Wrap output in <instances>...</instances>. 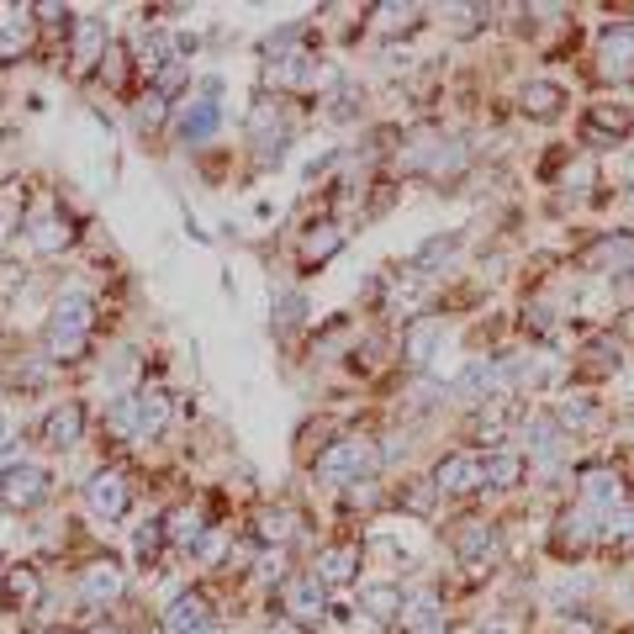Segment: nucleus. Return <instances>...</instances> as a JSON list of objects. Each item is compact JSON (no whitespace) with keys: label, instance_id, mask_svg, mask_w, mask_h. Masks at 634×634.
<instances>
[{"label":"nucleus","instance_id":"e433bc0d","mask_svg":"<svg viewBox=\"0 0 634 634\" xmlns=\"http://www.w3.org/2000/svg\"><path fill=\"white\" fill-rule=\"evenodd\" d=\"M581 360L592 365V370H619V365H624V349H619L613 338H587Z\"/></svg>","mask_w":634,"mask_h":634},{"label":"nucleus","instance_id":"6ab92c4d","mask_svg":"<svg viewBox=\"0 0 634 634\" xmlns=\"http://www.w3.org/2000/svg\"><path fill=\"white\" fill-rule=\"evenodd\" d=\"M518 439H523V450L534 454V460H555V454H561V445H566L561 423L550 418V413H534V418H523Z\"/></svg>","mask_w":634,"mask_h":634},{"label":"nucleus","instance_id":"72a5a7b5","mask_svg":"<svg viewBox=\"0 0 634 634\" xmlns=\"http://www.w3.org/2000/svg\"><path fill=\"white\" fill-rule=\"evenodd\" d=\"M423 297H428V286H423L418 275H402V280H392V291H387V312H402V318H407V312H418L423 307Z\"/></svg>","mask_w":634,"mask_h":634},{"label":"nucleus","instance_id":"bb28decb","mask_svg":"<svg viewBox=\"0 0 634 634\" xmlns=\"http://www.w3.org/2000/svg\"><path fill=\"white\" fill-rule=\"evenodd\" d=\"M164 529H170V544H181V550H201V544H207V518H201V508L164 514Z\"/></svg>","mask_w":634,"mask_h":634},{"label":"nucleus","instance_id":"9b49d317","mask_svg":"<svg viewBox=\"0 0 634 634\" xmlns=\"http://www.w3.org/2000/svg\"><path fill=\"white\" fill-rule=\"evenodd\" d=\"M85 503H91V514L101 518H122L132 508V486L122 471H95L91 482H85Z\"/></svg>","mask_w":634,"mask_h":634},{"label":"nucleus","instance_id":"de8ad7c7","mask_svg":"<svg viewBox=\"0 0 634 634\" xmlns=\"http://www.w3.org/2000/svg\"><path fill=\"white\" fill-rule=\"evenodd\" d=\"M0 576H5V572H0Z\"/></svg>","mask_w":634,"mask_h":634},{"label":"nucleus","instance_id":"37998d69","mask_svg":"<svg viewBox=\"0 0 634 634\" xmlns=\"http://www.w3.org/2000/svg\"><path fill=\"white\" fill-rule=\"evenodd\" d=\"M0 465H5V471L16 465V423L11 418H0Z\"/></svg>","mask_w":634,"mask_h":634},{"label":"nucleus","instance_id":"aec40b11","mask_svg":"<svg viewBox=\"0 0 634 634\" xmlns=\"http://www.w3.org/2000/svg\"><path fill=\"white\" fill-rule=\"evenodd\" d=\"M0 598H5L11 613L16 608H37L43 603V572L37 566H11V572L0 576Z\"/></svg>","mask_w":634,"mask_h":634},{"label":"nucleus","instance_id":"c756f323","mask_svg":"<svg viewBox=\"0 0 634 634\" xmlns=\"http://www.w3.org/2000/svg\"><path fill=\"white\" fill-rule=\"evenodd\" d=\"M492 544H497L492 523H460V529H454V555H460L465 566L486 561V555H492Z\"/></svg>","mask_w":634,"mask_h":634},{"label":"nucleus","instance_id":"f704fd0d","mask_svg":"<svg viewBox=\"0 0 634 634\" xmlns=\"http://www.w3.org/2000/svg\"><path fill=\"white\" fill-rule=\"evenodd\" d=\"M291 523H297V518L286 514V508H260V518H254V540L260 544L291 540Z\"/></svg>","mask_w":634,"mask_h":634},{"label":"nucleus","instance_id":"4468645a","mask_svg":"<svg viewBox=\"0 0 634 634\" xmlns=\"http://www.w3.org/2000/svg\"><path fill=\"white\" fill-rule=\"evenodd\" d=\"M355 572H360V544H323V550H318L312 576H318L323 587H349Z\"/></svg>","mask_w":634,"mask_h":634},{"label":"nucleus","instance_id":"58836bf2","mask_svg":"<svg viewBox=\"0 0 634 634\" xmlns=\"http://www.w3.org/2000/svg\"><path fill=\"white\" fill-rule=\"evenodd\" d=\"M32 243H37L43 254H54V249H64V243H69V228H64L59 217H43V222H37V233H32Z\"/></svg>","mask_w":634,"mask_h":634},{"label":"nucleus","instance_id":"49530a36","mask_svg":"<svg viewBox=\"0 0 634 634\" xmlns=\"http://www.w3.org/2000/svg\"><path fill=\"white\" fill-rule=\"evenodd\" d=\"M91 634H112V630H91Z\"/></svg>","mask_w":634,"mask_h":634},{"label":"nucleus","instance_id":"f3484780","mask_svg":"<svg viewBox=\"0 0 634 634\" xmlns=\"http://www.w3.org/2000/svg\"><path fill=\"white\" fill-rule=\"evenodd\" d=\"M265 80L275 91H307V85H318V59L312 54H275Z\"/></svg>","mask_w":634,"mask_h":634},{"label":"nucleus","instance_id":"f8f14e48","mask_svg":"<svg viewBox=\"0 0 634 634\" xmlns=\"http://www.w3.org/2000/svg\"><path fill=\"white\" fill-rule=\"evenodd\" d=\"M211 624V598L201 587H185L175 603L164 608V634H207Z\"/></svg>","mask_w":634,"mask_h":634},{"label":"nucleus","instance_id":"a19ab883","mask_svg":"<svg viewBox=\"0 0 634 634\" xmlns=\"http://www.w3.org/2000/svg\"><path fill=\"white\" fill-rule=\"evenodd\" d=\"M164 106H170V95L149 85V95L138 101V112H132V117H138V127H159V122H164Z\"/></svg>","mask_w":634,"mask_h":634},{"label":"nucleus","instance_id":"2f4dec72","mask_svg":"<svg viewBox=\"0 0 634 634\" xmlns=\"http://www.w3.org/2000/svg\"><path fill=\"white\" fill-rule=\"evenodd\" d=\"M598 544L603 550H613V555H630L634 550V514H603V523H598Z\"/></svg>","mask_w":634,"mask_h":634},{"label":"nucleus","instance_id":"cd10ccee","mask_svg":"<svg viewBox=\"0 0 634 634\" xmlns=\"http://www.w3.org/2000/svg\"><path fill=\"white\" fill-rule=\"evenodd\" d=\"M27 37H32V11L5 5V11H0V59H16V54L27 48Z\"/></svg>","mask_w":634,"mask_h":634},{"label":"nucleus","instance_id":"7c9ffc66","mask_svg":"<svg viewBox=\"0 0 634 634\" xmlns=\"http://www.w3.org/2000/svg\"><path fill=\"white\" fill-rule=\"evenodd\" d=\"M164 544H170V529H164V518H143L138 529H132V555L153 566L159 555H164Z\"/></svg>","mask_w":634,"mask_h":634},{"label":"nucleus","instance_id":"0eeeda50","mask_svg":"<svg viewBox=\"0 0 634 634\" xmlns=\"http://www.w3.org/2000/svg\"><path fill=\"white\" fill-rule=\"evenodd\" d=\"M503 360H471L460 376L450 381V396L454 402H465V407H482L486 396H503Z\"/></svg>","mask_w":634,"mask_h":634},{"label":"nucleus","instance_id":"ddd939ff","mask_svg":"<svg viewBox=\"0 0 634 634\" xmlns=\"http://www.w3.org/2000/svg\"><path fill=\"white\" fill-rule=\"evenodd\" d=\"M85 439V402H59V407H48V418H43V445L48 450H74Z\"/></svg>","mask_w":634,"mask_h":634},{"label":"nucleus","instance_id":"c9c22d12","mask_svg":"<svg viewBox=\"0 0 634 634\" xmlns=\"http://www.w3.org/2000/svg\"><path fill=\"white\" fill-rule=\"evenodd\" d=\"M370 16H376V27L381 32H407V27H418V5H376V11H370Z\"/></svg>","mask_w":634,"mask_h":634},{"label":"nucleus","instance_id":"a211bd4d","mask_svg":"<svg viewBox=\"0 0 634 634\" xmlns=\"http://www.w3.org/2000/svg\"><path fill=\"white\" fill-rule=\"evenodd\" d=\"M106 54H112V43H106V22H95V16L74 22V74H91L95 64H106Z\"/></svg>","mask_w":634,"mask_h":634},{"label":"nucleus","instance_id":"4c0bfd02","mask_svg":"<svg viewBox=\"0 0 634 634\" xmlns=\"http://www.w3.org/2000/svg\"><path fill=\"white\" fill-rule=\"evenodd\" d=\"M434 497H439L434 476H428V482H407V492H402V508H407V514H428V508H434Z\"/></svg>","mask_w":634,"mask_h":634},{"label":"nucleus","instance_id":"7ed1b4c3","mask_svg":"<svg viewBox=\"0 0 634 634\" xmlns=\"http://www.w3.org/2000/svg\"><path fill=\"white\" fill-rule=\"evenodd\" d=\"M376 465V445L365 439V434H344V439H333L328 450L318 454V482H360L365 471Z\"/></svg>","mask_w":634,"mask_h":634},{"label":"nucleus","instance_id":"79ce46f5","mask_svg":"<svg viewBox=\"0 0 634 634\" xmlns=\"http://www.w3.org/2000/svg\"><path fill=\"white\" fill-rule=\"evenodd\" d=\"M302 312H307V302L297 297V291L275 297V323H280V328H297V323H302Z\"/></svg>","mask_w":634,"mask_h":634},{"label":"nucleus","instance_id":"ea45409f","mask_svg":"<svg viewBox=\"0 0 634 634\" xmlns=\"http://www.w3.org/2000/svg\"><path fill=\"white\" fill-rule=\"evenodd\" d=\"M454 249H460V233H445V239H428L418 249V254H413V265H439V260H450Z\"/></svg>","mask_w":634,"mask_h":634},{"label":"nucleus","instance_id":"c03bdc74","mask_svg":"<svg viewBox=\"0 0 634 634\" xmlns=\"http://www.w3.org/2000/svg\"><path fill=\"white\" fill-rule=\"evenodd\" d=\"M486 634H514V630H503V624H492V630H486Z\"/></svg>","mask_w":634,"mask_h":634},{"label":"nucleus","instance_id":"2eb2a0df","mask_svg":"<svg viewBox=\"0 0 634 634\" xmlns=\"http://www.w3.org/2000/svg\"><path fill=\"white\" fill-rule=\"evenodd\" d=\"M598 64H603V74L634 69V27L630 22H608V27L598 32Z\"/></svg>","mask_w":634,"mask_h":634},{"label":"nucleus","instance_id":"c85d7f7f","mask_svg":"<svg viewBox=\"0 0 634 634\" xmlns=\"http://www.w3.org/2000/svg\"><path fill=\"white\" fill-rule=\"evenodd\" d=\"M518 101H523V112H529V117L550 122V117H555V112H561V106H566V91H561L555 80H529Z\"/></svg>","mask_w":634,"mask_h":634},{"label":"nucleus","instance_id":"f257e3e1","mask_svg":"<svg viewBox=\"0 0 634 634\" xmlns=\"http://www.w3.org/2000/svg\"><path fill=\"white\" fill-rule=\"evenodd\" d=\"M91 333H95V302L91 297H59L54 318H48V333H43V344H48L54 360H80L85 344H91Z\"/></svg>","mask_w":634,"mask_h":634},{"label":"nucleus","instance_id":"a878e982","mask_svg":"<svg viewBox=\"0 0 634 634\" xmlns=\"http://www.w3.org/2000/svg\"><path fill=\"white\" fill-rule=\"evenodd\" d=\"M482 471H486V486H497V492H514L518 482H523V454L518 450H492V454H482Z\"/></svg>","mask_w":634,"mask_h":634},{"label":"nucleus","instance_id":"5701e85b","mask_svg":"<svg viewBox=\"0 0 634 634\" xmlns=\"http://www.w3.org/2000/svg\"><path fill=\"white\" fill-rule=\"evenodd\" d=\"M344 249V228L338 222H307V233H302V265H323V260H333Z\"/></svg>","mask_w":634,"mask_h":634},{"label":"nucleus","instance_id":"20e7f679","mask_svg":"<svg viewBox=\"0 0 634 634\" xmlns=\"http://www.w3.org/2000/svg\"><path fill=\"white\" fill-rule=\"evenodd\" d=\"M280 613L297 624V630H318L328 619V587L318 576H286L280 581Z\"/></svg>","mask_w":634,"mask_h":634},{"label":"nucleus","instance_id":"b1692460","mask_svg":"<svg viewBox=\"0 0 634 634\" xmlns=\"http://www.w3.org/2000/svg\"><path fill=\"white\" fill-rule=\"evenodd\" d=\"M439 338H445V323H439V318H413V328L402 338V360L413 365V370H423Z\"/></svg>","mask_w":634,"mask_h":634},{"label":"nucleus","instance_id":"39448f33","mask_svg":"<svg viewBox=\"0 0 634 634\" xmlns=\"http://www.w3.org/2000/svg\"><path fill=\"white\" fill-rule=\"evenodd\" d=\"M48 492H54V476L32 460H16L11 471H0V508L11 514H32L37 503H48Z\"/></svg>","mask_w":634,"mask_h":634},{"label":"nucleus","instance_id":"4be33fe9","mask_svg":"<svg viewBox=\"0 0 634 634\" xmlns=\"http://www.w3.org/2000/svg\"><path fill=\"white\" fill-rule=\"evenodd\" d=\"M587 544H598V518L587 514V508L561 514V523H555V550H561V555H581Z\"/></svg>","mask_w":634,"mask_h":634},{"label":"nucleus","instance_id":"412c9836","mask_svg":"<svg viewBox=\"0 0 634 634\" xmlns=\"http://www.w3.org/2000/svg\"><path fill=\"white\" fill-rule=\"evenodd\" d=\"M555 423H561V434L572 428V434H587V428H603V402L587 392H572L561 396V407H555Z\"/></svg>","mask_w":634,"mask_h":634},{"label":"nucleus","instance_id":"473e14b6","mask_svg":"<svg viewBox=\"0 0 634 634\" xmlns=\"http://www.w3.org/2000/svg\"><path fill=\"white\" fill-rule=\"evenodd\" d=\"M587 265H634V239L630 233H603L587 249Z\"/></svg>","mask_w":634,"mask_h":634},{"label":"nucleus","instance_id":"dca6fc26","mask_svg":"<svg viewBox=\"0 0 634 634\" xmlns=\"http://www.w3.org/2000/svg\"><path fill=\"white\" fill-rule=\"evenodd\" d=\"M80 598L91 608H106L122 598V566L117 561H91L85 572H80Z\"/></svg>","mask_w":634,"mask_h":634},{"label":"nucleus","instance_id":"423d86ee","mask_svg":"<svg viewBox=\"0 0 634 634\" xmlns=\"http://www.w3.org/2000/svg\"><path fill=\"white\" fill-rule=\"evenodd\" d=\"M434 486H439V497H471V492H482L486 486L482 454H471V450L445 454V460L434 465Z\"/></svg>","mask_w":634,"mask_h":634},{"label":"nucleus","instance_id":"9d476101","mask_svg":"<svg viewBox=\"0 0 634 634\" xmlns=\"http://www.w3.org/2000/svg\"><path fill=\"white\" fill-rule=\"evenodd\" d=\"M217 80H207V95L201 101H185L181 117H175V132H181V143H207L211 132H217V122H222V106H217Z\"/></svg>","mask_w":634,"mask_h":634},{"label":"nucleus","instance_id":"a18cd8bd","mask_svg":"<svg viewBox=\"0 0 634 634\" xmlns=\"http://www.w3.org/2000/svg\"><path fill=\"white\" fill-rule=\"evenodd\" d=\"M0 239H5V217H0Z\"/></svg>","mask_w":634,"mask_h":634},{"label":"nucleus","instance_id":"1a4fd4ad","mask_svg":"<svg viewBox=\"0 0 634 634\" xmlns=\"http://www.w3.org/2000/svg\"><path fill=\"white\" fill-rule=\"evenodd\" d=\"M576 486H581V508L587 514H619L624 508V476L608 471V465H587L576 476Z\"/></svg>","mask_w":634,"mask_h":634},{"label":"nucleus","instance_id":"f03ea898","mask_svg":"<svg viewBox=\"0 0 634 634\" xmlns=\"http://www.w3.org/2000/svg\"><path fill=\"white\" fill-rule=\"evenodd\" d=\"M164 423H170V392L164 387H138V392L112 402V428L122 439H153V434H164Z\"/></svg>","mask_w":634,"mask_h":634},{"label":"nucleus","instance_id":"6e6552de","mask_svg":"<svg viewBox=\"0 0 634 634\" xmlns=\"http://www.w3.org/2000/svg\"><path fill=\"white\" fill-rule=\"evenodd\" d=\"M630 132H634V106H624V101H598L581 117V138L587 143H619Z\"/></svg>","mask_w":634,"mask_h":634},{"label":"nucleus","instance_id":"393cba45","mask_svg":"<svg viewBox=\"0 0 634 634\" xmlns=\"http://www.w3.org/2000/svg\"><path fill=\"white\" fill-rule=\"evenodd\" d=\"M402 603H407V592L396 581H365L360 587V608L370 619H402Z\"/></svg>","mask_w":634,"mask_h":634}]
</instances>
